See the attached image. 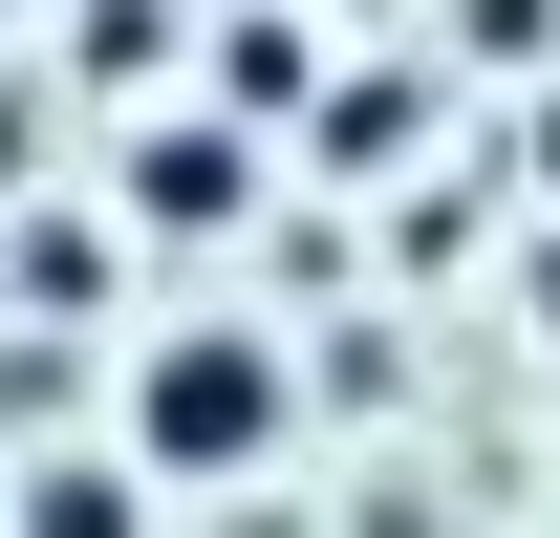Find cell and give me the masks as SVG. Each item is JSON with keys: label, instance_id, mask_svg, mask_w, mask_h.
<instances>
[{"label": "cell", "instance_id": "cell-1", "mask_svg": "<svg viewBox=\"0 0 560 538\" xmlns=\"http://www.w3.org/2000/svg\"><path fill=\"white\" fill-rule=\"evenodd\" d=\"M280 409H302V388H280L259 324H151L130 344V473H151V495H237V473L280 453Z\"/></svg>", "mask_w": 560, "mask_h": 538}, {"label": "cell", "instance_id": "cell-2", "mask_svg": "<svg viewBox=\"0 0 560 538\" xmlns=\"http://www.w3.org/2000/svg\"><path fill=\"white\" fill-rule=\"evenodd\" d=\"M237 195H259L237 130H130V215H151V237H237Z\"/></svg>", "mask_w": 560, "mask_h": 538}, {"label": "cell", "instance_id": "cell-3", "mask_svg": "<svg viewBox=\"0 0 560 538\" xmlns=\"http://www.w3.org/2000/svg\"><path fill=\"white\" fill-rule=\"evenodd\" d=\"M130 517H151L130 453H66V473H22V495H0V538H130Z\"/></svg>", "mask_w": 560, "mask_h": 538}, {"label": "cell", "instance_id": "cell-4", "mask_svg": "<svg viewBox=\"0 0 560 538\" xmlns=\"http://www.w3.org/2000/svg\"><path fill=\"white\" fill-rule=\"evenodd\" d=\"M517 324L560 344V215H539V237H517Z\"/></svg>", "mask_w": 560, "mask_h": 538}]
</instances>
